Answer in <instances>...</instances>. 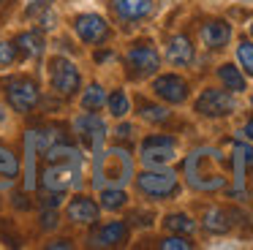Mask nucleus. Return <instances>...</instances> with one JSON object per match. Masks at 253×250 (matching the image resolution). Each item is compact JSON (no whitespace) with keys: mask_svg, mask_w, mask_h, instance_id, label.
Returning a JSON list of instances; mask_svg holds the SVG:
<instances>
[{"mask_svg":"<svg viewBox=\"0 0 253 250\" xmlns=\"http://www.w3.org/2000/svg\"><path fill=\"white\" fill-rule=\"evenodd\" d=\"M49 87L55 95L60 98H71L82 90V74H79L77 63H71L68 57L57 54V57L49 60Z\"/></svg>","mask_w":253,"mask_h":250,"instance_id":"6e6552de","label":"nucleus"},{"mask_svg":"<svg viewBox=\"0 0 253 250\" xmlns=\"http://www.w3.org/2000/svg\"><path fill=\"white\" fill-rule=\"evenodd\" d=\"M150 92H153L158 101H164L166 106H182V103L191 98V84H188L185 76L180 74H155L150 82Z\"/></svg>","mask_w":253,"mask_h":250,"instance_id":"1a4fd4ad","label":"nucleus"},{"mask_svg":"<svg viewBox=\"0 0 253 250\" xmlns=\"http://www.w3.org/2000/svg\"><path fill=\"white\" fill-rule=\"evenodd\" d=\"M87 242L93 248H123V245L131 239V223L126 220H106V223H95L90 226Z\"/></svg>","mask_w":253,"mask_h":250,"instance_id":"f8f14e48","label":"nucleus"},{"mask_svg":"<svg viewBox=\"0 0 253 250\" xmlns=\"http://www.w3.org/2000/svg\"><path fill=\"white\" fill-rule=\"evenodd\" d=\"M242 136H245V139H248V141H251V144H253V114H251V117H248V123L242 125Z\"/></svg>","mask_w":253,"mask_h":250,"instance_id":"7c9ffc66","label":"nucleus"},{"mask_svg":"<svg viewBox=\"0 0 253 250\" xmlns=\"http://www.w3.org/2000/svg\"><path fill=\"white\" fill-rule=\"evenodd\" d=\"M253 166V147L245 144V141H234L231 147V168H234V190L231 196H237L240 201H245L248 190H245V182H248V168Z\"/></svg>","mask_w":253,"mask_h":250,"instance_id":"4468645a","label":"nucleus"},{"mask_svg":"<svg viewBox=\"0 0 253 250\" xmlns=\"http://www.w3.org/2000/svg\"><path fill=\"white\" fill-rule=\"evenodd\" d=\"M17 174H19V161L14 155V150L0 144V193H6L17 182Z\"/></svg>","mask_w":253,"mask_h":250,"instance_id":"412c9836","label":"nucleus"},{"mask_svg":"<svg viewBox=\"0 0 253 250\" xmlns=\"http://www.w3.org/2000/svg\"><path fill=\"white\" fill-rule=\"evenodd\" d=\"M79 109L82 112H101V109H106V90L98 82H90L84 87V92L79 95Z\"/></svg>","mask_w":253,"mask_h":250,"instance_id":"b1692460","label":"nucleus"},{"mask_svg":"<svg viewBox=\"0 0 253 250\" xmlns=\"http://www.w3.org/2000/svg\"><path fill=\"white\" fill-rule=\"evenodd\" d=\"M112 11L120 22H144L155 14V0H112Z\"/></svg>","mask_w":253,"mask_h":250,"instance_id":"2eb2a0df","label":"nucleus"},{"mask_svg":"<svg viewBox=\"0 0 253 250\" xmlns=\"http://www.w3.org/2000/svg\"><path fill=\"white\" fill-rule=\"evenodd\" d=\"M115 136H117V141H131L133 139V125L131 123H120Z\"/></svg>","mask_w":253,"mask_h":250,"instance_id":"c756f323","label":"nucleus"},{"mask_svg":"<svg viewBox=\"0 0 253 250\" xmlns=\"http://www.w3.org/2000/svg\"><path fill=\"white\" fill-rule=\"evenodd\" d=\"M101 217V204L87 193H77L66 204V220L74 226H95Z\"/></svg>","mask_w":253,"mask_h":250,"instance_id":"ddd939ff","label":"nucleus"},{"mask_svg":"<svg viewBox=\"0 0 253 250\" xmlns=\"http://www.w3.org/2000/svg\"><path fill=\"white\" fill-rule=\"evenodd\" d=\"M182 177L196 193H220L229 188L226 155L218 147H196L182 161Z\"/></svg>","mask_w":253,"mask_h":250,"instance_id":"f257e3e1","label":"nucleus"},{"mask_svg":"<svg viewBox=\"0 0 253 250\" xmlns=\"http://www.w3.org/2000/svg\"><path fill=\"white\" fill-rule=\"evenodd\" d=\"M136 193L147 201H169L180 196V174L169 166H153L133 174Z\"/></svg>","mask_w":253,"mask_h":250,"instance_id":"7ed1b4c3","label":"nucleus"},{"mask_svg":"<svg viewBox=\"0 0 253 250\" xmlns=\"http://www.w3.org/2000/svg\"><path fill=\"white\" fill-rule=\"evenodd\" d=\"M177 147H180V141L171 133H150V136H144L142 144H139V163H142L144 168L169 166L177 158Z\"/></svg>","mask_w":253,"mask_h":250,"instance_id":"20e7f679","label":"nucleus"},{"mask_svg":"<svg viewBox=\"0 0 253 250\" xmlns=\"http://www.w3.org/2000/svg\"><path fill=\"white\" fill-rule=\"evenodd\" d=\"M74 133L79 136V141L84 144V150L95 152L106 144V133H109V125L101 117V112H82L74 117Z\"/></svg>","mask_w":253,"mask_h":250,"instance_id":"9d476101","label":"nucleus"},{"mask_svg":"<svg viewBox=\"0 0 253 250\" xmlns=\"http://www.w3.org/2000/svg\"><path fill=\"white\" fill-rule=\"evenodd\" d=\"M3 5H6V0H0V8H3Z\"/></svg>","mask_w":253,"mask_h":250,"instance_id":"473e14b6","label":"nucleus"},{"mask_svg":"<svg viewBox=\"0 0 253 250\" xmlns=\"http://www.w3.org/2000/svg\"><path fill=\"white\" fill-rule=\"evenodd\" d=\"M164 57L169 60L174 68H185V65H191L193 60H196V46H193V41L185 33H177V36H171L169 41H166Z\"/></svg>","mask_w":253,"mask_h":250,"instance_id":"dca6fc26","label":"nucleus"},{"mask_svg":"<svg viewBox=\"0 0 253 250\" xmlns=\"http://www.w3.org/2000/svg\"><path fill=\"white\" fill-rule=\"evenodd\" d=\"M251 38H253V25H251Z\"/></svg>","mask_w":253,"mask_h":250,"instance_id":"72a5a7b5","label":"nucleus"},{"mask_svg":"<svg viewBox=\"0 0 253 250\" xmlns=\"http://www.w3.org/2000/svg\"><path fill=\"white\" fill-rule=\"evenodd\" d=\"M131 95H128L123 87H115L112 92H106V112H109V117L115 120H123L131 114Z\"/></svg>","mask_w":253,"mask_h":250,"instance_id":"5701e85b","label":"nucleus"},{"mask_svg":"<svg viewBox=\"0 0 253 250\" xmlns=\"http://www.w3.org/2000/svg\"><path fill=\"white\" fill-rule=\"evenodd\" d=\"M161 68V52L155 49L153 41H136L131 49L126 52V71L131 79L142 82L155 76Z\"/></svg>","mask_w":253,"mask_h":250,"instance_id":"0eeeda50","label":"nucleus"},{"mask_svg":"<svg viewBox=\"0 0 253 250\" xmlns=\"http://www.w3.org/2000/svg\"><path fill=\"white\" fill-rule=\"evenodd\" d=\"M6 101L14 112L19 114H30L41 101V84L36 76H28V74H19V76H11L6 82Z\"/></svg>","mask_w":253,"mask_h":250,"instance_id":"39448f33","label":"nucleus"},{"mask_svg":"<svg viewBox=\"0 0 253 250\" xmlns=\"http://www.w3.org/2000/svg\"><path fill=\"white\" fill-rule=\"evenodd\" d=\"M133 179V155L128 147L112 144L93 152V182L95 188H126Z\"/></svg>","mask_w":253,"mask_h":250,"instance_id":"f03ea898","label":"nucleus"},{"mask_svg":"<svg viewBox=\"0 0 253 250\" xmlns=\"http://www.w3.org/2000/svg\"><path fill=\"white\" fill-rule=\"evenodd\" d=\"M193 112L207 120H220L237 112V98L226 87H204L193 101Z\"/></svg>","mask_w":253,"mask_h":250,"instance_id":"423d86ee","label":"nucleus"},{"mask_svg":"<svg viewBox=\"0 0 253 250\" xmlns=\"http://www.w3.org/2000/svg\"><path fill=\"white\" fill-rule=\"evenodd\" d=\"M74 33H77V38L82 43H87V46H101V43H106L112 38L109 22L101 14H95V11L79 14L77 19H74Z\"/></svg>","mask_w":253,"mask_h":250,"instance_id":"9b49d317","label":"nucleus"},{"mask_svg":"<svg viewBox=\"0 0 253 250\" xmlns=\"http://www.w3.org/2000/svg\"><path fill=\"white\" fill-rule=\"evenodd\" d=\"M199 38H202V43L207 49L218 52V49H223L231 41V25L226 19H207L199 27Z\"/></svg>","mask_w":253,"mask_h":250,"instance_id":"f3484780","label":"nucleus"},{"mask_svg":"<svg viewBox=\"0 0 253 250\" xmlns=\"http://www.w3.org/2000/svg\"><path fill=\"white\" fill-rule=\"evenodd\" d=\"M46 248H74L71 239H52V242H46Z\"/></svg>","mask_w":253,"mask_h":250,"instance_id":"2f4dec72","label":"nucleus"},{"mask_svg":"<svg viewBox=\"0 0 253 250\" xmlns=\"http://www.w3.org/2000/svg\"><path fill=\"white\" fill-rule=\"evenodd\" d=\"M136 114L144 120V123H150V125H164L166 120L171 117V112L166 106H161V103H150V101H144V98H139Z\"/></svg>","mask_w":253,"mask_h":250,"instance_id":"a878e982","label":"nucleus"},{"mask_svg":"<svg viewBox=\"0 0 253 250\" xmlns=\"http://www.w3.org/2000/svg\"><path fill=\"white\" fill-rule=\"evenodd\" d=\"M161 223H164V228L169 234H182V237L196 234V220L191 215H185V212H169V215H164Z\"/></svg>","mask_w":253,"mask_h":250,"instance_id":"393cba45","label":"nucleus"},{"mask_svg":"<svg viewBox=\"0 0 253 250\" xmlns=\"http://www.w3.org/2000/svg\"><path fill=\"white\" fill-rule=\"evenodd\" d=\"M14 43H17V49H19V57L41 60V57H44V52H46V38H44V33H41L39 27L19 33V36L14 38Z\"/></svg>","mask_w":253,"mask_h":250,"instance_id":"6ab92c4d","label":"nucleus"},{"mask_svg":"<svg viewBox=\"0 0 253 250\" xmlns=\"http://www.w3.org/2000/svg\"><path fill=\"white\" fill-rule=\"evenodd\" d=\"M98 204L101 212H123L128 207V190L126 188H115V185H106V188H98Z\"/></svg>","mask_w":253,"mask_h":250,"instance_id":"4be33fe9","label":"nucleus"},{"mask_svg":"<svg viewBox=\"0 0 253 250\" xmlns=\"http://www.w3.org/2000/svg\"><path fill=\"white\" fill-rule=\"evenodd\" d=\"M158 248H164V250H191L193 242L188 237H182V234H169V237L158 239Z\"/></svg>","mask_w":253,"mask_h":250,"instance_id":"cd10ccee","label":"nucleus"},{"mask_svg":"<svg viewBox=\"0 0 253 250\" xmlns=\"http://www.w3.org/2000/svg\"><path fill=\"white\" fill-rule=\"evenodd\" d=\"M237 65L242 68V74L248 79H253V38H245L242 36L237 41Z\"/></svg>","mask_w":253,"mask_h":250,"instance_id":"bb28decb","label":"nucleus"},{"mask_svg":"<svg viewBox=\"0 0 253 250\" xmlns=\"http://www.w3.org/2000/svg\"><path fill=\"white\" fill-rule=\"evenodd\" d=\"M215 76H218L220 87H226V90L234 92V95H242V92L248 90V76L242 74V68L237 63H220L218 71H215Z\"/></svg>","mask_w":253,"mask_h":250,"instance_id":"aec40b11","label":"nucleus"},{"mask_svg":"<svg viewBox=\"0 0 253 250\" xmlns=\"http://www.w3.org/2000/svg\"><path fill=\"white\" fill-rule=\"evenodd\" d=\"M19 60V49L14 41H0V68H11Z\"/></svg>","mask_w":253,"mask_h":250,"instance_id":"c85d7f7f","label":"nucleus"},{"mask_svg":"<svg viewBox=\"0 0 253 250\" xmlns=\"http://www.w3.org/2000/svg\"><path fill=\"white\" fill-rule=\"evenodd\" d=\"M202 226H204V231H210V234H229L231 228H234V212L220 207V204H212V207L204 209Z\"/></svg>","mask_w":253,"mask_h":250,"instance_id":"a211bd4d","label":"nucleus"}]
</instances>
